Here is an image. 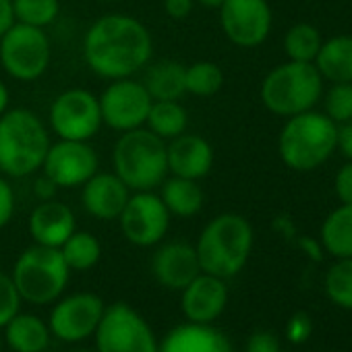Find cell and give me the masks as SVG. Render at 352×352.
<instances>
[{
    "label": "cell",
    "instance_id": "6da1fadb",
    "mask_svg": "<svg viewBox=\"0 0 352 352\" xmlns=\"http://www.w3.org/2000/svg\"><path fill=\"white\" fill-rule=\"evenodd\" d=\"M153 54L149 30L135 17L110 13L96 19L83 38L85 65L102 79L114 81L143 71Z\"/></svg>",
    "mask_w": 352,
    "mask_h": 352
},
{
    "label": "cell",
    "instance_id": "7a4b0ae2",
    "mask_svg": "<svg viewBox=\"0 0 352 352\" xmlns=\"http://www.w3.org/2000/svg\"><path fill=\"white\" fill-rule=\"evenodd\" d=\"M255 232L251 222L241 214H220L201 230L195 251L201 272L230 280L243 272L253 251Z\"/></svg>",
    "mask_w": 352,
    "mask_h": 352
},
{
    "label": "cell",
    "instance_id": "3957f363",
    "mask_svg": "<svg viewBox=\"0 0 352 352\" xmlns=\"http://www.w3.org/2000/svg\"><path fill=\"white\" fill-rule=\"evenodd\" d=\"M50 145V133L36 112L15 108L0 116V172L5 176L28 179L42 170Z\"/></svg>",
    "mask_w": 352,
    "mask_h": 352
},
{
    "label": "cell",
    "instance_id": "277c9868",
    "mask_svg": "<svg viewBox=\"0 0 352 352\" xmlns=\"http://www.w3.org/2000/svg\"><path fill=\"white\" fill-rule=\"evenodd\" d=\"M336 151L338 124L315 108L286 118L278 135L280 160L294 172H313Z\"/></svg>",
    "mask_w": 352,
    "mask_h": 352
},
{
    "label": "cell",
    "instance_id": "5b68a950",
    "mask_svg": "<svg viewBox=\"0 0 352 352\" xmlns=\"http://www.w3.org/2000/svg\"><path fill=\"white\" fill-rule=\"evenodd\" d=\"M112 168L131 191H153L168 176L166 141L147 126L124 131L114 145Z\"/></svg>",
    "mask_w": 352,
    "mask_h": 352
},
{
    "label": "cell",
    "instance_id": "8992f818",
    "mask_svg": "<svg viewBox=\"0 0 352 352\" xmlns=\"http://www.w3.org/2000/svg\"><path fill=\"white\" fill-rule=\"evenodd\" d=\"M323 89L325 81L313 63L286 60L263 77L259 98L272 114L290 118L313 110L321 102Z\"/></svg>",
    "mask_w": 352,
    "mask_h": 352
},
{
    "label": "cell",
    "instance_id": "52a82bcc",
    "mask_svg": "<svg viewBox=\"0 0 352 352\" xmlns=\"http://www.w3.org/2000/svg\"><path fill=\"white\" fill-rule=\"evenodd\" d=\"M11 278L23 300L32 305H52L65 294L71 270L60 249L34 243L17 257Z\"/></svg>",
    "mask_w": 352,
    "mask_h": 352
},
{
    "label": "cell",
    "instance_id": "ba28073f",
    "mask_svg": "<svg viewBox=\"0 0 352 352\" xmlns=\"http://www.w3.org/2000/svg\"><path fill=\"white\" fill-rule=\"evenodd\" d=\"M52 60V44L42 28L13 23L0 38V65L17 81L40 79Z\"/></svg>",
    "mask_w": 352,
    "mask_h": 352
},
{
    "label": "cell",
    "instance_id": "9c48e42d",
    "mask_svg": "<svg viewBox=\"0 0 352 352\" xmlns=\"http://www.w3.org/2000/svg\"><path fill=\"white\" fill-rule=\"evenodd\" d=\"M94 340L96 352H160L151 325L126 302L106 307Z\"/></svg>",
    "mask_w": 352,
    "mask_h": 352
},
{
    "label": "cell",
    "instance_id": "30bf717a",
    "mask_svg": "<svg viewBox=\"0 0 352 352\" xmlns=\"http://www.w3.org/2000/svg\"><path fill=\"white\" fill-rule=\"evenodd\" d=\"M100 100L83 87L58 94L50 106V126L58 139L89 141L102 129Z\"/></svg>",
    "mask_w": 352,
    "mask_h": 352
},
{
    "label": "cell",
    "instance_id": "8fae6325",
    "mask_svg": "<svg viewBox=\"0 0 352 352\" xmlns=\"http://www.w3.org/2000/svg\"><path fill=\"white\" fill-rule=\"evenodd\" d=\"M170 212L153 191H133L118 222L124 239L135 247L160 245L170 228Z\"/></svg>",
    "mask_w": 352,
    "mask_h": 352
},
{
    "label": "cell",
    "instance_id": "7c38bea8",
    "mask_svg": "<svg viewBox=\"0 0 352 352\" xmlns=\"http://www.w3.org/2000/svg\"><path fill=\"white\" fill-rule=\"evenodd\" d=\"M104 311L106 302L94 292H75L67 296L63 294L58 300H54L48 317L52 338L60 342H83L96 333Z\"/></svg>",
    "mask_w": 352,
    "mask_h": 352
},
{
    "label": "cell",
    "instance_id": "4fadbf2b",
    "mask_svg": "<svg viewBox=\"0 0 352 352\" xmlns=\"http://www.w3.org/2000/svg\"><path fill=\"white\" fill-rule=\"evenodd\" d=\"M98 100L102 110V122L118 133L145 126L153 102L145 85L141 81H135L133 77L110 81V85Z\"/></svg>",
    "mask_w": 352,
    "mask_h": 352
},
{
    "label": "cell",
    "instance_id": "5bb4252c",
    "mask_svg": "<svg viewBox=\"0 0 352 352\" xmlns=\"http://www.w3.org/2000/svg\"><path fill=\"white\" fill-rule=\"evenodd\" d=\"M218 13L224 36L239 48H257L272 34L274 13L267 0H224Z\"/></svg>",
    "mask_w": 352,
    "mask_h": 352
},
{
    "label": "cell",
    "instance_id": "9a60e30c",
    "mask_svg": "<svg viewBox=\"0 0 352 352\" xmlns=\"http://www.w3.org/2000/svg\"><path fill=\"white\" fill-rule=\"evenodd\" d=\"M100 168V157L89 141L58 139L50 145L42 172L54 181L58 189L83 187Z\"/></svg>",
    "mask_w": 352,
    "mask_h": 352
},
{
    "label": "cell",
    "instance_id": "2e32d148",
    "mask_svg": "<svg viewBox=\"0 0 352 352\" xmlns=\"http://www.w3.org/2000/svg\"><path fill=\"white\" fill-rule=\"evenodd\" d=\"M151 274L160 286L181 292L201 274L195 245L185 241H170L160 245L151 257Z\"/></svg>",
    "mask_w": 352,
    "mask_h": 352
},
{
    "label": "cell",
    "instance_id": "e0dca14e",
    "mask_svg": "<svg viewBox=\"0 0 352 352\" xmlns=\"http://www.w3.org/2000/svg\"><path fill=\"white\" fill-rule=\"evenodd\" d=\"M228 305L226 280L201 272L191 284L181 290V309L187 321L214 323L222 317Z\"/></svg>",
    "mask_w": 352,
    "mask_h": 352
},
{
    "label": "cell",
    "instance_id": "ac0fdd59",
    "mask_svg": "<svg viewBox=\"0 0 352 352\" xmlns=\"http://www.w3.org/2000/svg\"><path fill=\"white\" fill-rule=\"evenodd\" d=\"M131 193L114 172H96L81 187V204L91 218L112 222L120 218Z\"/></svg>",
    "mask_w": 352,
    "mask_h": 352
},
{
    "label": "cell",
    "instance_id": "d6986e66",
    "mask_svg": "<svg viewBox=\"0 0 352 352\" xmlns=\"http://www.w3.org/2000/svg\"><path fill=\"white\" fill-rule=\"evenodd\" d=\"M168 172L172 176L201 181L214 168V147L201 135L183 133L166 141Z\"/></svg>",
    "mask_w": 352,
    "mask_h": 352
},
{
    "label": "cell",
    "instance_id": "ffe728a7",
    "mask_svg": "<svg viewBox=\"0 0 352 352\" xmlns=\"http://www.w3.org/2000/svg\"><path fill=\"white\" fill-rule=\"evenodd\" d=\"M28 230L36 245L60 249L65 241L77 230L75 214L63 201L56 199L40 201L30 214Z\"/></svg>",
    "mask_w": 352,
    "mask_h": 352
},
{
    "label": "cell",
    "instance_id": "44dd1931",
    "mask_svg": "<svg viewBox=\"0 0 352 352\" xmlns=\"http://www.w3.org/2000/svg\"><path fill=\"white\" fill-rule=\"evenodd\" d=\"M160 352H234L226 333L212 323L185 321L172 327L160 342Z\"/></svg>",
    "mask_w": 352,
    "mask_h": 352
},
{
    "label": "cell",
    "instance_id": "7402d4cb",
    "mask_svg": "<svg viewBox=\"0 0 352 352\" xmlns=\"http://www.w3.org/2000/svg\"><path fill=\"white\" fill-rule=\"evenodd\" d=\"M3 340L13 352H44L52 342L48 321L32 313H17L5 327Z\"/></svg>",
    "mask_w": 352,
    "mask_h": 352
},
{
    "label": "cell",
    "instance_id": "603a6c76",
    "mask_svg": "<svg viewBox=\"0 0 352 352\" xmlns=\"http://www.w3.org/2000/svg\"><path fill=\"white\" fill-rule=\"evenodd\" d=\"M185 65L179 60H157L145 67L143 85L153 102H181L187 94Z\"/></svg>",
    "mask_w": 352,
    "mask_h": 352
},
{
    "label": "cell",
    "instance_id": "cb8c5ba5",
    "mask_svg": "<svg viewBox=\"0 0 352 352\" xmlns=\"http://www.w3.org/2000/svg\"><path fill=\"white\" fill-rule=\"evenodd\" d=\"M313 65L327 83H352V34L323 40Z\"/></svg>",
    "mask_w": 352,
    "mask_h": 352
},
{
    "label": "cell",
    "instance_id": "d4e9b609",
    "mask_svg": "<svg viewBox=\"0 0 352 352\" xmlns=\"http://www.w3.org/2000/svg\"><path fill=\"white\" fill-rule=\"evenodd\" d=\"M160 199L164 201L170 216L176 218H193L204 208V189L199 181L183 179V176H166L160 185Z\"/></svg>",
    "mask_w": 352,
    "mask_h": 352
},
{
    "label": "cell",
    "instance_id": "484cf974",
    "mask_svg": "<svg viewBox=\"0 0 352 352\" xmlns=\"http://www.w3.org/2000/svg\"><path fill=\"white\" fill-rule=\"evenodd\" d=\"M319 243L323 251L336 259L352 257V204H340L325 216Z\"/></svg>",
    "mask_w": 352,
    "mask_h": 352
},
{
    "label": "cell",
    "instance_id": "4316f807",
    "mask_svg": "<svg viewBox=\"0 0 352 352\" xmlns=\"http://www.w3.org/2000/svg\"><path fill=\"white\" fill-rule=\"evenodd\" d=\"M145 126L164 141L187 133L189 112L181 102H151Z\"/></svg>",
    "mask_w": 352,
    "mask_h": 352
},
{
    "label": "cell",
    "instance_id": "83f0119b",
    "mask_svg": "<svg viewBox=\"0 0 352 352\" xmlns=\"http://www.w3.org/2000/svg\"><path fill=\"white\" fill-rule=\"evenodd\" d=\"M60 253L69 265L71 272H87L96 267L102 259V243L96 234L85 230H75L65 245L60 247Z\"/></svg>",
    "mask_w": 352,
    "mask_h": 352
},
{
    "label": "cell",
    "instance_id": "f1b7e54d",
    "mask_svg": "<svg viewBox=\"0 0 352 352\" xmlns=\"http://www.w3.org/2000/svg\"><path fill=\"white\" fill-rule=\"evenodd\" d=\"M321 44H323L321 32L311 23H294L286 32L282 42L286 58L296 63H315Z\"/></svg>",
    "mask_w": 352,
    "mask_h": 352
},
{
    "label": "cell",
    "instance_id": "f546056e",
    "mask_svg": "<svg viewBox=\"0 0 352 352\" xmlns=\"http://www.w3.org/2000/svg\"><path fill=\"white\" fill-rule=\"evenodd\" d=\"M224 85V71L212 60H199L185 69L187 94L197 98H212Z\"/></svg>",
    "mask_w": 352,
    "mask_h": 352
},
{
    "label": "cell",
    "instance_id": "4dcf8cb0",
    "mask_svg": "<svg viewBox=\"0 0 352 352\" xmlns=\"http://www.w3.org/2000/svg\"><path fill=\"white\" fill-rule=\"evenodd\" d=\"M325 294L336 307L352 311V257L336 259V263L327 270Z\"/></svg>",
    "mask_w": 352,
    "mask_h": 352
},
{
    "label": "cell",
    "instance_id": "1f68e13d",
    "mask_svg": "<svg viewBox=\"0 0 352 352\" xmlns=\"http://www.w3.org/2000/svg\"><path fill=\"white\" fill-rule=\"evenodd\" d=\"M60 0H13V15L17 23L46 30L58 19Z\"/></svg>",
    "mask_w": 352,
    "mask_h": 352
},
{
    "label": "cell",
    "instance_id": "d6a6232c",
    "mask_svg": "<svg viewBox=\"0 0 352 352\" xmlns=\"http://www.w3.org/2000/svg\"><path fill=\"white\" fill-rule=\"evenodd\" d=\"M323 114L338 126L352 120V83H329L321 96Z\"/></svg>",
    "mask_w": 352,
    "mask_h": 352
},
{
    "label": "cell",
    "instance_id": "836d02e7",
    "mask_svg": "<svg viewBox=\"0 0 352 352\" xmlns=\"http://www.w3.org/2000/svg\"><path fill=\"white\" fill-rule=\"evenodd\" d=\"M21 294L11 278V274L0 272V329H3L19 311H21Z\"/></svg>",
    "mask_w": 352,
    "mask_h": 352
},
{
    "label": "cell",
    "instance_id": "e575fe53",
    "mask_svg": "<svg viewBox=\"0 0 352 352\" xmlns=\"http://www.w3.org/2000/svg\"><path fill=\"white\" fill-rule=\"evenodd\" d=\"M333 193L340 204H352V162L350 160L333 176Z\"/></svg>",
    "mask_w": 352,
    "mask_h": 352
},
{
    "label": "cell",
    "instance_id": "d590c367",
    "mask_svg": "<svg viewBox=\"0 0 352 352\" xmlns=\"http://www.w3.org/2000/svg\"><path fill=\"white\" fill-rule=\"evenodd\" d=\"M15 216V191L11 183L0 174V230H3Z\"/></svg>",
    "mask_w": 352,
    "mask_h": 352
},
{
    "label": "cell",
    "instance_id": "8d00e7d4",
    "mask_svg": "<svg viewBox=\"0 0 352 352\" xmlns=\"http://www.w3.org/2000/svg\"><path fill=\"white\" fill-rule=\"evenodd\" d=\"M245 352H282L280 340L272 331H255L249 336Z\"/></svg>",
    "mask_w": 352,
    "mask_h": 352
},
{
    "label": "cell",
    "instance_id": "74e56055",
    "mask_svg": "<svg viewBox=\"0 0 352 352\" xmlns=\"http://www.w3.org/2000/svg\"><path fill=\"white\" fill-rule=\"evenodd\" d=\"M311 336V319L305 313H296L292 315V319L288 321V329H286V338L294 344H302L307 338Z\"/></svg>",
    "mask_w": 352,
    "mask_h": 352
},
{
    "label": "cell",
    "instance_id": "f35d334b",
    "mask_svg": "<svg viewBox=\"0 0 352 352\" xmlns=\"http://www.w3.org/2000/svg\"><path fill=\"white\" fill-rule=\"evenodd\" d=\"M195 0H164V11L168 17L181 21L191 15Z\"/></svg>",
    "mask_w": 352,
    "mask_h": 352
},
{
    "label": "cell",
    "instance_id": "ab89813d",
    "mask_svg": "<svg viewBox=\"0 0 352 352\" xmlns=\"http://www.w3.org/2000/svg\"><path fill=\"white\" fill-rule=\"evenodd\" d=\"M58 193V187L54 185L52 179H48L46 174H42L40 179H36L34 183V195L40 199V201H48V199H54Z\"/></svg>",
    "mask_w": 352,
    "mask_h": 352
},
{
    "label": "cell",
    "instance_id": "60d3db41",
    "mask_svg": "<svg viewBox=\"0 0 352 352\" xmlns=\"http://www.w3.org/2000/svg\"><path fill=\"white\" fill-rule=\"evenodd\" d=\"M338 151L352 162V120L338 126Z\"/></svg>",
    "mask_w": 352,
    "mask_h": 352
},
{
    "label": "cell",
    "instance_id": "b9f144b4",
    "mask_svg": "<svg viewBox=\"0 0 352 352\" xmlns=\"http://www.w3.org/2000/svg\"><path fill=\"white\" fill-rule=\"evenodd\" d=\"M15 23L13 15V0H0V38H3L9 28Z\"/></svg>",
    "mask_w": 352,
    "mask_h": 352
},
{
    "label": "cell",
    "instance_id": "7bdbcfd3",
    "mask_svg": "<svg viewBox=\"0 0 352 352\" xmlns=\"http://www.w3.org/2000/svg\"><path fill=\"white\" fill-rule=\"evenodd\" d=\"M300 243V247L313 257V259H321V253H323V247H321V243H317V241H313V239H300L298 241Z\"/></svg>",
    "mask_w": 352,
    "mask_h": 352
},
{
    "label": "cell",
    "instance_id": "ee69618b",
    "mask_svg": "<svg viewBox=\"0 0 352 352\" xmlns=\"http://www.w3.org/2000/svg\"><path fill=\"white\" fill-rule=\"evenodd\" d=\"M9 102H11L9 89H7V85L3 81H0V116H3L9 110Z\"/></svg>",
    "mask_w": 352,
    "mask_h": 352
},
{
    "label": "cell",
    "instance_id": "f6af8a7d",
    "mask_svg": "<svg viewBox=\"0 0 352 352\" xmlns=\"http://www.w3.org/2000/svg\"><path fill=\"white\" fill-rule=\"evenodd\" d=\"M195 3H199L204 9H212V11H218L222 5H224V0H195Z\"/></svg>",
    "mask_w": 352,
    "mask_h": 352
},
{
    "label": "cell",
    "instance_id": "bcb514c9",
    "mask_svg": "<svg viewBox=\"0 0 352 352\" xmlns=\"http://www.w3.org/2000/svg\"><path fill=\"white\" fill-rule=\"evenodd\" d=\"M0 352H3V333H0Z\"/></svg>",
    "mask_w": 352,
    "mask_h": 352
},
{
    "label": "cell",
    "instance_id": "7dc6e473",
    "mask_svg": "<svg viewBox=\"0 0 352 352\" xmlns=\"http://www.w3.org/2000/svg\"><path fill=\"white\" fill-rule=\"evenodd\" d=\"M100 3H118V0H100Z\"/></svg>",
    "mask_w": 352,
    "mask_h": 352
},
{
    "label": "cell",
    "instance_id": "c3c4849f",
    "mask_svg": "<svg viewBox=\"0 0 352 352\" xmlns=\"http://www.w3.org/2000/svg\"><path fill=\"white\" fill-rule=\"evenodd\" d=\"M75 352H96V350H75Z\"/></svg>",
    "mask_w": 352,
    "mask_h": 352
},
{
    "label": "cell",
    "instance_id": "681fc988",
    "mask_svg": "<svg viewBox=\"0 0 352 352\" xmlns=\"http://www.w3.org/2000/svg\"><path fill=\"white\" fill-rule=\"evenodd\" d=\"M282 352H290V350H282Z\"/></svg>",
    "mask_w": 352,
    "mask_h": 352
}]
</instances>
